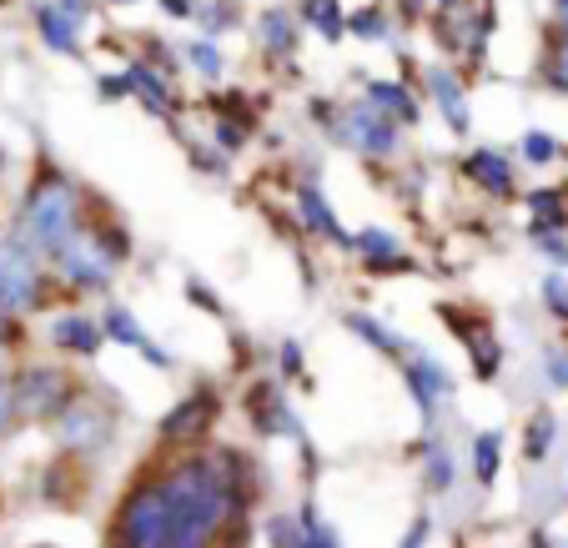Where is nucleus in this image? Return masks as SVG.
Here are the masks:
<instances>
[{
    "mask_svg": "<svg viewBox=\"0 0 568 548\" xmlns=\"http://www.w3.org/2000/svg\"><path fill=\"white\" fill-rule=\"evenodd\" d=\"M558 202H564V192H534L528 196V212H534L538 222H564V206Z\"/></svg>",
    "mask_w": 568,
    "mask_h": 548,
    "instance_id": "obj_25",
    "label": "nucleus"
},
{
    "mask_svg": "<svg viewBox=\"0 0 568 548\" xmlns=\"http://www.w3.org/2000/svg\"><path fill=\"white\" fill-rule=\"evenodd\" d=\"M121 252H131L126 237H71V247L61 252V267L75 287H106Z\"/></svg>",
    "mask_w": 568,
    "mask_h": 548,
    "instance_id": "obj_3",
    "label": "nucleus"
},
{
    "mask_svg": "<svg viewBox=\"0 0 568 548\" xmlns=\"http://www.w3.org/2000/svg\"><path fill=\"white\" fill-rule=\"evenodd\" d=\"M544 302H548V312H554V317H568V282L564 277H548L544 282Z\"/></svg>",
    "mask_w": 568,
    "mask_h": 548,
    "instance_id": "obj_26",
    "label": "nucleus"
},
{
    "mask_svg": "<svg viewBox=\"0 0 568 548\" xmlns=\"http://www.w3.org/2000/svg\"><path fill=\"white\" fill-rule=\"evenodd\" d=\"M554 141H548L544 136V131H534V136H524V156H528V162H538V166H544V162H554Z\"/></svg>",
    "mask_w": 568,
    "mask_h": 548,
    "instance_id": "obj_27",
    "label": "nucleus"
},
{
    "mask_svg": "<svg viewBox=\"0 0 568 548\" xmlns=\"http://www.w3.org/2000/svg\"><path fill=\"white\" fill-rule=\"evenodd\" d=\"M468 176H473L478 186H488L494 196H508V192H514V166H508L498 151H473V156H468Z\"/></svg>",
    "mask_w": 568,
    "mask_h": 548,
    "instance_id": "obj_11",
    "label": "nucleus"
},
{
    "mask_svg": "<svg viewBox=\"0 0 568 548\" xmlns=\"http://www.w3.org/2000/svg\"><path fill=\"white\" fill-rule=\"evenodd\" d=\"M403 377H408L413 398H418L423 418H438V403L453 398V377L443 363H433L428 353H418V347H408V357H403Z\"/></svg>",
    "mask_w": 568,
    "mask_h": 548,
    "instance_id": "obj_7",
    "label": "nucleus"
},
{
    "mask_svg": "<svg viewBox=\"0 0 568 548\" xmlns=\"http://www.w3.org/2000/svg\"><path fill=\"white\" fill-rule=\"evenodd\" d=\"M347 327H353L363 343H373L377 353H403V343H397L393 333H383V323L377 317H363V312H347Z\"/></svg>",
    "mask_w": 568,
    "mask_h": 548,
    "instance_id": "obj_19",
    "label": "nucleus"
},
{
    "mask_svg": "<svg viewBox=\"0 0 568 548\" xmlns=\"http://www.w3.org/2000/svg\"><path fill=\"white\" fill-rule=\"evenodd\" d=\"M353 31H357V35H373V41H383V35H387V21H383L377 11H363V16H353Z\"/></svg>",
    "mask_w": 568,
    "mask_h": 548,
    "instance_id": "obj_28",
    "label": "nucleus"
},
{
    "mask_svg": "<svg viewBox=\"0 0 568 548\" xmlns=\"http://www.w3.org/2000/svg\"><path fill=\"white\" fill-rule=\"evenodd\" d=\"M548 81H554L558 91H568V41L554 51V61H548Z\"/></svg>",
    "mask_w": 568,
    "mask_h": 548,
    "instance_id": "obj_29",
    "label": "nucleus"
},
{
    "mask_svg": "<svg viewBox=\"0 0 568 548\" xmlns=\"http://www.w3.org/2000/svg\"><path fill=\"white\" fill-rule=\"evenodd\" d=\"M353 247L363 252L373 267H408V257L397 252V237H393V232H383V226H367V232H357Z\"/></svg>",
    "mask_w": 568,
    "mask_h": 548,
    "instance_id": "obj_15",
    "label": "nucleus"
},
{
    "mask_svg": "<svg viewBox=\"0 0 568 548\" xmlns=\"http://www.w3.org/2000/svg\"><path fill=\"white\" fill-rule=\"evenodd\" d=\"M498 458H504V433H478V443H473V474H478L483 488H494Z\"/></svg>",
    "mask_w": 568,
    "mask_h": 548,
    "instance_id": "obj_17",
    "label": "nucleus"
},
{
    "mask_svg": "<svg viewBox=\"0 0 568 548\" xmlns=\"http://www.w3.org/2000/svg\"><path fill=\"white\" fill-rule=\"evenodd\" d=\"M337 136L347 141V146H357V151H367V156H387V151L397 146V126L383 116V111H373L363 101V106H353L343 116V126H337Z\"/></svg>",
    "mask_w": 568,
    "mask_h": 548,
    "instance_id": "obj_8",
    "label": "nucleus"
},
{
    "mask_svg": "<svg viewBox=\"0 0 568 548\" xmlns=\"http://www.w3.org/2000/svg\"><path fill=\"white\" fill-rule=\"evenodd\" d=\"M558 11H564V16H568V0H558Z\"/></svg>",
    "mask_w": 568,
    "mask_h": 548,
    "instance_id": "obj_34",
    "label": "nucleus"
},
{
    "mask_svg": "<svg viewBox=\"0 0 568 548\" xmlns=\"http://www.w3.org/2000/svg\"><path fill=\"white\" fill-rule=\"evenodd\" d=\"M161 6H166L172 16H192V6H186V0H161Z\"/></svg>",
    "mask_w": 568,
    "mask_h": 548,
    "instance_id": "obj_33",
    "label": "nucleus"
},
{
    "mask_svg": "<svg viewBox=\"0 0 568 548\" xmlns=\"http://www.w3.org/2000/svg\"><path fill=\"white\" fill-rule=\"evenodd\" d=\"M428 544V518H418V524H413V534L403 538V548H423Z\"/></svg>",
    "mask_w": 568,
    "mask_h": 548,
    "instance_id": "obj_32",
    "label": "nucleus"
},
{
    "mask_svg": "<svg viewBox=\"0 0 568 548\" xmlns=\"http://www.w3.org/2000/svg\"><path fill=\"white\" fill-rule=\"evenodd\" d=\"M111 413L106 408H97V403H65L61 408V418H55V438H61V448H71V453H101L111 443Z\"/></svg>",
    "mask_w": 568,
    "mask_h": 548,
    "instance_id": "obj_4",
    "label": "nucleus"
},
{
    "mask_svg": "<svg viewBox=\"0 0 568 548\" xmlns=\"http://www.w3.org/2000/svg\"><path fill=\"white\" fill-rule=\"evenodd\" d=\"M428 81H433V97H438V106H443V116H448V126H453V131H468V97H463L458 75H448V71L438 65V71H428Z\"/></svg>",
    "mask_w": 568,
    "mask_h": 548,
    "instance_id": "obj_13",
    "label": "nucleus"
},
{
    "mask_svg": "<svg viewBox=\"0 0 568 548\" xmlns=\"http://www.w3.org/2000/svg\"><path fill=\"white\" fill-rule=\"evenodd\" d=\"M45 548H51V544H45Z\"/></svg>",
    "mask_w": 568,
    "mask_h": 548,
    "instance_id": "obj_36",
    "label": "nucleus"
},
{
    "mask_svg": "<svg viewBox=\"0 0 568 548\" xmlns=\"http://www.w3.org/2000/svg\"><path fill=\"white\" fill-rule=\"evenodd\" d=\"M101 333H106V337H116V343H126V347H136V353H146L156 367H172V357L161 353V347H151V337L141 333V323H136V317H131L126 307H111V312H106V327H101Z\"/></svg>",
    "mask_w": 568,
    "mask_h": 548,
    "instance_id": "obj_10",
    "label": "nucleus"
},
{
    "mask_svg": "<svg viewBox=\"0 0 568 548\" xmlns=\"http://www.w3.org/2000/svg\"><path fill=\"white\" fill-rule=\"evenodd\" d=\"M16 232H21V242H16L21 252H51V257H61L71 247V237H81V196H75V186L55 172L41 176L31 186V196H26Z\"/></svg>",
    "mask_w": 568,
    "mask_h": 548,
    "instance_id": "obj_2",
    "label": "nucleus"
},
{
    "mask_svg": "<svg viewBox=\"0 0 568 548\" xmlns=\"http://www.w3.org/2000/svg\"><path fill=\"white\" fill-rule=\"evenodd\" d=\"M0 333H6V317H0Z\"/></svg>",
    "mask_w": 568,
    "mask_h": 548,
    "instance_id": "obj_35",
    "label": "nucleus"
},
{
    "mask_svg": "<svg viewBox=\"0 0 568 548\" xmlns=\"http://www.w3.org/2000/svg\"><path fill=\"white\" fill-rule=\"evenodd\" d=\"M548 383L568 387V353H548Z\"/></svg>",
    "mask_w": 568,
    "mask_h": 548,
    "instance_id": "obj_30",
    "label": "nucleus"
},
{
    "mask_svg": "<svg viewBox=\"0 0 568 548\" xmlns=\"http://www.w3.org/2000/svg\"><path fill=\"white\" fill-rule=\"evenodd\" d=\"M262 45H267L272 55H292V51H297V26H292L287 11H267V16H262Z\"/></svg>",
    "mask_w": 568,
    "mask_h": 548,
    "instance_id": "obj_18",
    "label": "nucleus"
},
{
    "mask_svg": "<svg viewBox=\"0 0 568 548\" xmlns=\"http://www.w3.org/2000/svg\"><path fill=\"white\" fill-rule=\"evenodd\" d=\"M367 106L383 111L387 121L397 116V121H408V126L418 121V101H413L403 87H393V81H373V87H367Z\"/></svg>",
    "mask_w": 568,
    "mask_h": 548,
    "instance_id": "obj_14",
    "label": "nucleus"
},
{
    "mask_svg": "<svg viewBox=\"0 0 568 548\" xmlns=\"http://www.w3.org/2000/svg\"><path fill=\"white\" fill-rule=\"evenodd\" d=\"M186 61L202 75H222V51H216V41H192L186 45Z\"/></svg>",
    "mask_w": 568,
    "mask_h": 548,
    "instance_id": "obj_23",
    "label": "nucleus"
},
{
    "mask_svg": "<svg viewBox=\"0 0 568 548\" xmlns=\"http://www.w3.org/2000/svg\"><path fill=\"white\" fill-rule=\"evenodd\" d=\"M307 16H312V26H317V31L327 35V41H343L347 21H343V11H337V0H312Z\"/></svg>",
    "mask_w": 568,
    "mask_h": 548,
    "instance_id": "obj_20",
    "label": "nucleus"
},
{
    "mask_svg": "<svg viewBox=\"0 0 568 548\" xmlns=\"http://www.w3.org/2000/svg\"><path fill=\"white\" fill-rule=\"evenodd\" d=\"M236 508L226 463L182 458L121 504L111 548H212Z\"/></svg>",
    "mask_w": 568,
    "mask_h": 548,
    "instance_id": "obj_1",
    "label": "nucleus"
},
{
    "mask_svg": "<svg viewBox=\"0 0 568 548\" xmlns=\"http://www.w3.org/2000/svg\"><path fill=\"white\" fill-rule=\"evenodd\" d=\"M11 418H16V403H11V387L0 383V438H6V428H11Z\"/></svg>",
    "mask_w": 568,
    "mask_h": 548,
    "instance_id": "obj_31",
    "label": "nucleus"
},
{
    "mask_svg": "<svg viewBox=\"0 0 568 548\" xmlns=\"http://www.w3.org/2000/svg\"><path fill=\"white\" fill-rule=\"evenodd\" d=\"M36 26H41V35H45V45H51V51H61V55L75 51V21L55 11L51 0H41V6H36Z\"/></svg>",
    "mask_w": 568,
    "mask_h": 548,
    "instance_id": "obj_16",
    "label": "nucleus"
},
{
    "mask_svg": "<svg viewBox=\"0 0 568 548\" xmlns=\"http://www.w3.org/2000/svg\"><path fill=\"white\" fill-rule=\"evenodd\" d=\"M428 488L433 494H443V488H453V458L443 448L428 453Z\"/></svg>",
    "mask_w": 568,
    "mask_h": 548,
    "instance_id": "obj_24",
    "label": "nucleus"
},
{
    "mask_svg": "<svg viewBox=\"0 0 568 548\" xmlns=\"http://www.w3.org/2000/svg\"><path fill=\"white\" fill-rule=\"evenodd\" d=\"M11 403L26 418H61V408L71 403V387L55 367H26L21 383L11 387Z\"/></svg>",
    "mask_w": 568,
    "mask_h": 548,
    "instance_id": "obj_6",
    "label": "nucleus"
},
{
    "mask_svg": "<svg viewBox=\"0 0 568 548\" xmlns=\"http://www.w3.org/2000/svg\"><path fill=\"white\" fill-rule=\"evenodd\" d=\"M297 528H302V548H343L337 544V534H333V524H322L312 508L297 518Z\"/></svg>",
    "mask_w": 568,
    "mask_h": 548,
    "instance_id": "obj_22",
    "label": "nucleus"
},
{
    "mask_svg": "<svg viewBox=\"0 0 568 548\" xmlns=\"http://www.w3.org/2000/svg\"><path fill=\"white\" fill-rule=\"evenodd\" d=\"M554 428H558V423H554V413H538V418L528 423V433H524V453H528V458H534V463L548 453V443H554Z\"/></svg>",
    "mask_w": 568,
    "mask_h": 548,
    "instance_id": "obj_21",
    "label": "nucleus"
},
{
    "mask_svg": "<svg viewBox=\"0 0 568 548\" xmlns=\"http://www.w3.org/2000/svg\"><path fill=\"white\" fill-rule=\"evenodd\" d=\"M101 337L106 333L91 317H55V327H51V343L65 347V353H97Z\"/></svg>",
    "mask_w": 568,
    "mask_h": 548,
    "instance_id": "obj_12",
    "label": "nucleus"
},
{
    "mask_svg": "<svg viewBox=\"0 0 568 548\" xmlns=\"http://www.w3.org/2000/svg\"><path fill=\"white\" fill-rule=\"evenodd\" d=\"M41 302V272H36L31 252L16 242H0V317L6 312H26Z\"/></svg>",
    "mask_w": 568,
    "mask_h": 548,
    "instance_id": "obj_5",
    "label": "nucleus"
},
{
    "mask_svg": "<svg viewBox=\"0 0 568 548\" xmlns=\"http://www.w3.org/2000/svg\"><path fill=\"white\" fill-rule=\"evenodd\" d=\"M212 418H216V398H212V393H192V398H186L182 408L161 418V438H172V443H182V438H202L206 423H212Z\"/></svg>",
    "mask_w": 568,
    "mask_h": 548,
    "instance_id": "obj_9",
    "label": "nucleus"
}]
</instances>
